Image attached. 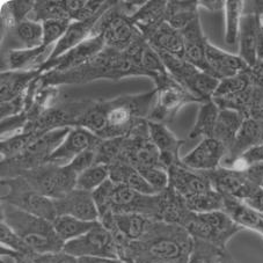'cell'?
Masks as SVG:
<instances>
[{
	"label": "cell",
	"mask_w": 263,
	"mask_h": 263,
	"mask_svg": "<svg viewBox=\"0 0 263 263\" xmlns=\"http://www.w3.org/2000/svg\"><path fill=\"white\" fill-rule=\"evenodd\" d=\"M2 221L10 226L34 254L45 255L63 252L65 243L57 235L51 221L7 203H2Z\"/></svg>",
	"instance_id": "277c9868"
},
{
	"label": "cell",
	"mask_w": 263,
	"mask_h": 263,
	"mask_svg": "<svg viewBox=\"0 0 263 263\" xmlns=\"http://www.w3.org/2000/svg\"><path fill=\"white\" fill-rule=\"evenodd\" d=\"M260 25H258L257 13H245L239 33V56L252 67L257 62V45L260 40Z\"/></svg>",
	"instance_id": "44dd1931"
},
{
	"label": "cell",
	"mask_w": 263,
	"mask_h": 263,
	"mask_svg": "<svg viewBox=\"0 0 263 263\" xmlns=\"http://www.w3.org/2000/svg\"><path fill=\"white\" fill-rule=\"evenodd\" d=\"M109 179L114 183L128 185L129 188L139 194L158 195L135 167L122 160H117L109 166Z\"/></svg>",
	"instance_id": "83f0119b"
},
{
	"label": "cell",
	"mask_w": 263,
	"mask_h": 263,
	"mask_svg": "<svg viewBox=\"0 0 263 263\" xmlns=\"http://www.w3.org/2000/svg\"><path fill=\"white\" fill-rule=\"evenodd\" d=\"M101 140L84 126H73L60 146L48 158L47 164L57 166L69 165L81 152L98 147Z\"/></svg>",
	"instance_id": "5bb4252c"
},
{
	"label": "cell",
	"mask_w": 263,
	"mask_h": 263,
	"mask_svg": "<svg viewBox=\"0 0 263 263\" xmlns=\"http://www.w3.org/2000/svg\"><path fill=\"white\" fill-rule=\"evenodd\" d=\"M94 35H102L106 47L119 51H125L143 36L130 17L121 12L117 2L98 20L92 33Z\"/></svg>",
	"instance_id": "ba28073f"
},
{
	"label": "cell",
	"mask_w": 263,
	"mask_h": 263,
	"mask_svg": "<svg viewBox=\"0 0 263 263\" xmlns=\"http://www.w3.org/2000/svg\"><path fill=\"white\" fill-rule=\"evenodd\" d=\"M206 63L210 74L218 80L242 73L249 69L239 55L224 51L211 42H208L206 45Z\"/></svg>",
	"instance_id": "ffe728a7"
},
{
	"label": "cell",
	"mask_w": 263,
	"mask_h": 263,
	"mask_svg": "<svg viewBox=\"0 0 263 263\" xmlns=\"http://www.w3.org/2000/svg\"><path fill=\"white\" fill-rule=\"evenodd\" d=\"M257 62H263V34L260 33V40L257 45Z\"/></svg>",
	"instance_id": "9f6ffc18"
},
{
	"label": "cell",
	"mask_w": 263,
	"mask_h": 263,
	"mask_svg": "<svg viewBox=\"0 0 263 263\" xmlns=\"http://www.w3.org/2000/svg\"><path fill=\"white\" fill-rule=\"evenodd\" d=\"M166 7L167 2L165 0H149L135 15L130 17L145 40L165 22Z\"/></svg>",
	"instance_id": "4316f807"
},
{
	"label": "cell",
	"mask_w": 263,
	"mask_h": 263,
	"mask_svg": "<svg viewBox=\"0 0 263 263\" xmlns=\"http://www.w3.org/2000/svg\"><path fill=\"white\" fill-rule=\"evenodd\" d=\"M98 221H86L72 216H58L52 221L53 229L63 242L66 243L92 230Z\"/></svg>",
	"instance_id": "1f68e13d"
},
{
	"label": "cell",
	"mask_w": 263,
	"mask_h": 263,
	"mask_svg": "<svg viewBox=\"0 0 263 263\" xmlns=\"http://www.w3.org/2000/svg\"><path fill=\"white\" fill-rule=\"evenodd\" d=\"M146 76L143 67L126 51L106 47L98 56L78 69L64 73H49L40 77L41 86H60L65 84H85L97 79L119 81L125 77Z\"/></svg>",
	"instance_id": "3957f363"
},
{
	"label": "cell",
	"mask_w": 263,
	"mask_h": 263,
	"mask_svg": "<svg viewBox=\"0 0 263 263\" xmlns=\"http://www.w3.org/2000/svg\"><path fill=\"white\" fill-rule=\"evenodd\" d=\"M181 33L184 43V60L198 70L210 74L206 63V45L209 40L203 33L199 17L195 19Z\"/></svg>",
	"instance_id": "d6986e66"
},
{
	"label": "cell",
	"mask_w": 263,
	"mask_h": 263,
	"mask_svg": "<svg viewBox=\"0 0 263 263\" xmlns=\"http://www.w3.org/2000/svg\"><path fill=\"white\" fill-rule=\"evenodd\" d=\"M22 176L36 192L51 199H60L76 189L77 175L67 166L44 164L36 168L25 171Z\"/></svg>",
	"instance_id": "52a82bcc"
},
{
	"label": "cell",
	"mask_w": 263,
	"mask_h": 263,
	"mask_svg": "<svg viewBox=\"0 0 263 263\" xmlns=\"http://www.w3.org/2000/svg\"><path fill=\"white\" fill-rule=\"evenodd\" d=\"M199 104L201 106H199L197 119L194 128L190 131L189 138H212L220 109L212 99Z\"/></svg>",
	"instance_id": "4dcf8cb0"
},
{
	"label": "cell",
	"mask_w": 263,
	"mask_h": 263,
	"mask_svg": "<svg viewBox=\"0 0 263 263\" xmlns=\"http://www.w3.org/2000/svg\"><path fill=\"white\" fill-rule=\"evenodd\" d=\"M199 7H204L211 12H217L223 10L225 7V2H218V0H201L198 2Z\"/></svg>",
	"instance_id": "f5cc1de1"
},
{
	"label": "cell",
	"mask_w": 263,
	"mask_h": 263,
	"mask_svg": "<svg viewBox=\"0 0 263 263\" xmlns=\"http://www.w3.org/2000/svg\"><path fill=\"white\" fill-rule=\"evenodd\" d=\"M2 187L7 189L2 196V203L10 204L51 223L58 217L55 201L36 192L22 176L2 179Z\"/></svg>",
	"instance_id": "5b68a950"
},
{
	"label": "cell",
	"mask_w": 263,
	"mask_h": 263,
	"mask_svg": "<svg viewBox=\"0 0 263 263\" xmlns=\"http://www.w3.org/2000/svg\"><path fill=\"white\" fill-rule=\"evenodd\" d=\"M137 171L158 194L164 193L170 187L168 171L162 167H147Z\"/></svg>",
	"instance_id": "ee69618b"
},
{
	"label": "cell",
	"mask_w": 263,
	"mask_h": 263,
	"mask_svg": "<svg viewBox=\"0 0 263 263\" xmlns=\"http://www.w3.org/2000/svg\"><path fill=\"white\" fill-rule=\"evenodd\" d=\"M252 86V81L251 78H249L247 70L246 72H242V73L219 80V85L218 87H217L214 94V98L212 99L221 100L232 98L235 97V95L245 92V90H247L248 88H251Z\"/></svg>",
	"instance_id": "8d00e7d4"
},
{
	"label": "cell",
	"mask_w": 263,
	"mask_h": 263,
	"mask_svg": "<svg viewBox=\"0 0 263 263\" xmlns=\"http://www.w3.org/2000/svg\"><path fill=\"white\" fill-rule=\"evenodd\" d=\"M34 255L35 254H21V253H16V252H13L10 251V249L7 248H4L2 247V256H7V257H11L14 263H36L34 261Z\"/></svg>",
	"instance_id": "f907efd6"
},
{
	"label": "cell",
	"mask_w": 263,
	"mask_h": 263,
	"mask_svg": "<svg viewBox=\"0 0 263 263\" xmlns=\"http://www.w3.org/2000/svg\"><path fill=\"white\" fill-rule=\"evenodd\" d=\"M107 12V11H106ZM103 14V13H102ZM102 14L93 17L87 21H72L71 25L67 28L66 33L63 35V37L53 45L51 55L49 56L47 62H52L56 58L64 55L69 50L76 48L77 45L83 43L84 41L89 39L92 36L93 29L97 25L98 20Z\"/></svg>",
	"instance_id": "603a6c76"
},
{
	"label": "cell",
	"mask_w": 263,
	"mask_h": 263,
	"mask_svg": "<svg viewBox=\"0 0 263 263\" xmlns=\"http://www.w3.org/2000/svg\"><path fill=\"white\" fill-rule=\"evenodd\" d=\"M245 2L242 0H228L225 2V42L233 45L238 42L240 25L243 16Z\"/></svg>",
	"instance_id": "836d02e7"
},
{
	"label": "cell",
	"mask_w": 263,
	"mask_h": 263,
	"mask_svg": "<svg viewBox=\"0 0 263 263\" xmlns=\"http://www.w3.org/2000/svg\"><path fill=\"white\" fill-rule=\"evenodd\" d=\"M157 100V89L138 95H124L109 101H94L80 120L100 139L126 137L139 121L147 120Z\"/></svg>",
	"instance_id": "6da1fadb"
},
{
	"label": "cell",
	"mask_w": 263,
	"mask_h": 263,
	"mask_svg": "<svg viewBox=\"0 0 263 263\" xmlns=\"http://www.w3.org/2000/svg\"><path fill=\"white\" fill-rule=\"evenodd\" d=\"M168 175L170 187L184 201L215 189L204 172L190 170L182 162L172 165L168 168Z\"/></svg>",
	"instance_id": "9a60e30c"
},
{
	"label": "cell",
	"mask_w": 263,
	"mask_h": 263,
	"mask_svg": "<svg viewBox=\"0 0 263 263\" xmlns=\"http://www.w3.org/2000/svg\"><path fill=\"white\" fill-rule=\"evenodd\" d=\"M184 202L189 210L195 214H208L224 209V196L216 189L185 199Z\"/></svg>",
	"instance_id": "d590c367"
},
{
	"label": "cell",
	"mask_w": 263,
	"mask_h": 263,
	"mask_svg": "<svg viewBox=\"0 0 263 263\" xmlns=\"http://www.w3.org/2000/svg\"><path fill=\"white\" fill-rule=\"evenodd\" d=\"M151 47L160 52L184 60L183 36L180 30L174 29L165 21L146 39Z\"/></svg>",
	"instance_id": "484cf974"
},
{
	"label": "cell",
	"mask_w": 263,
	"mask_h": 263,
	"mask_svg": "<svg viewBox=\"0 0 263 263\" xmlns=\"http://www.w3.org/2000/svg\"><path fill=\"white\" fill-rule=\"evenodd\" d=\"M228 249L217 245L194 238V245L188 263H220Z\"/></svg>",
	"instance_id": "e575fe53"
},
{
	"label": "cell",
	"mask_w": 263,
	"mask_h": 263,
	"mask_svg": "<svg viewBox=\"0 0 263 263\" xmlns=\"http://www.w3.org/2000/svg\"><path fill=\"white\" fill-rule=\"evenodd\" d=\"M78 263H124L121 260L114 258H102V257H80Z\"/></svg>",
	"instance_id": "db71d44e"
},
{
	"label": "cell",
	"mask_w": 263,
	"mask_h": 263,
	"mask_svg": "<svg viewBox=\"0 0 263 263\" xmlns=\"http://www.w3.org/2000/svg\"><path fill=\"white\" fill-rule=\"evenodd\" d=\"M253 87L263 88V62H256L255 65L248 69Z\"/></svg>",
	"instance_id": "681fc988"
},
{
	"label": "cell",
	"mask_w": 263,
	"mask_h": 263,
	"mask_svg": "<svg viewBox=\"0 0 263 263\" xmlns=\"http://www.w3.org/2000/svg\"><path fill=\"white\" fill-rule=\"evenodd\" d=\"M53 201L58 216H72L86 221H99L100 215L92 193L74 189L63 198Z\"/></svg>",
	"instance_id": "e0dca14e"
},
{
	"label": "cell",
	"mask_w": 263,
	"mask_h": 263,
	"mask_svg": "<svg viewBox=\"0 0 263 263\" xmlns=\"http://www.w3.org/2000/svg\"><path fill=\"white\" fill-rule=\"evenodd\" d=\"M260 136H261V144H263V120L260 121Z\"/></svg>",
	"instance_id": "680465c9"
},
{
	"label": "cell",
	"mask_w": 263,
	"mask_h": 263,
	"mask_svg": "<svg viewBox=\"0 0 263 263\" xmlns=\"http://www.w3.org/2000/svg\"><path fill=\"white\" fill-rule=\"evenodd\" d=\"M114 185L115 183L110 179H108L106 182L102 183L98 189H95L92 193V196L95 204H97L100 217L110 211V199L112 190H114Z\"/></svg>",
	"instance_id": "f6af8a7d"
},
{
	"label": "cell",
	"mask_w": 263,
	"mask_h": 263,
	"mask_svg": "<svg viewBox=\"0 0 263 263\" xmlns=\"http://www.w3.org/2000/svg\"><path fill=\"white\" fill-rule=\"evenodd\" d=\"M249 206L255 209L258 212H261L263 215V189H257L252 197H249L247 201H245Z\"/></svg>",
	"instance_id": "816d5d0a"
},
{
	"label": "cell",
	"mask_w": 263,
	"mask_h": 263,
	"mask_svg": "<svg viewBox=\"0 0 263 263\" xmlns=\"http://www.w3.org/2000/svg\"><path fill=\"white\" fill-rule=\"evenodd\" d=\"M63 252L78 258L102 257L120 260L115 237L100 221L86 234L66 242Z\"/></svg>",
	"instance_id": "30bf717a"
},
{
	"label": "cell",
	"mask_w": 263,
	"mask_h": 263,
	"mask_svg": "<svg viewBox=\"0 0 263 263\" xmlns=\"http://www.w3.org/2000/svg\"><path fill=\"white\" fill-rule=\"evenodd\" d=\"M142 67L144 71L146 72V76L151 77L154 81L159 80L162 77L168 74V72H167L164 63H162L159 53L148 44V42L145 45L143 51Z\"/></svg>",
	"instance_id": "60d3db41"
},
{
	"label": "cell",
	"mask_w": 263,
	"mask_h": 263,
	"mask_svg": "<svg viewBox=\"0 0 263 263\" xmlns=\"http://www.w3.org/2000/svg\"><path fill=\"white\" fill-rule=\"evenodd\" d=\"M52 48L41 45L34 49L10 50L6 57V70L4 71L37 70L51 55Z\"/></svg>",
	"instance_id": "d4e9b609"
},
{
	"label": "cell",
	"mask_w": 263,
	"mask_h": 263,
	"mask_svg": "<svg viewBox=\"0 0 263 263\" xmlns=\"http://www.w3.org/2000/svg\"><path fill=\"white\" fill-rule=\"evenodd\" d=\"M97 148L98 147L89 148L86 149L84 152H81L66 166L79 176L83 172L87 171L93 165H95V162H97Z\"/></svg>",
	"instance_id": "7dc6e473"
},
{
	"label": "cell",
	"mask_w": 263,
	"mask_h": 263,
	"mask_svg": "<svg viewBox=\"0 0 263 263\" xmlns=\"http://www.w3.org/2000/svg\"><path fill=\"white\" fill-rule=\"evenodd\" d=\"M162 195H143L125 184L115 183L110 199L114 214H138L153 220H160Z\"/></svg>",
	"instance_id": "8fae6325"
},
{
	"label": "cell",
	"mask_w": 263,
	"mask_h": 263,
	"mask_svg": "<svg viewBox=\"0 0 263 263\" xmlns=\"http://www.w3.org/2000/svg\"><path fill=\"white\" fill-rule=\"evenodd\" d=\"M257 5H255V10L253 12L257 13V17H258V25H260V29L263 34V2H256Z\"/></svg>",
	"instance_id": "11a10c76"
},
{
	"label": "cell",
	"mask_w": 263,
	"mask_h": 263,
	"mask_svg": "<svg viewBox=\"0 0 263 263\" xmlns=\"http://www.w3.org/2000/svg\"><path fill=\"white\" fill-rule=\"evenodd\" d=\"M148 131L151 140L160 152L162 167L168 171L172 165L180 164L181 158L179 153L184 140L176 137L167 124L164 123L148 121Z\"/></svg>",
	"instance_id": "ac0fdd59"
},
{
	"label": "cell",
	"mask_w": 263,
	"mask_h": 263,
	"mask_svg": "<svg viewBox=\"0 0 263 263\" xmlns=\"http://www.w3.org/2000/svg\"><path fill=\"white\" fill-rule=\"evenodd\" d=\"M256 164H263V144H258L256 146L249 148L231 165L230 168L243 171L247 167Z\"/></svg>",
	"instance_id": "bcb514c9"
},
{
	"label": "cell",
	"mask_w": 263,
	"mask_h": 263,
	"mask_svg": "<svg viewBox=\"0 0 263 263\" xmlns=\"http://www.w3.org/2000/svg\"><path fill=\"white\" fill-rule=\"evenodd\" d=\"M183 228L193 238L202 239L226 249V245L243 229L235 223L225 211L189 215Z\"/></svg>",
	"instance_id": "8992f818"
},
{
	"label": "cell",
	"mask_w": 263,
	"mask_h": 263,
	"mask_svg": "<svg viewBox=\"0 0 263 263\" xmlns=\"http://www.w3.org/2000/svg\"><path fill=\"white\" fill-rule=\"evenodd\" d=\"M108 179H109V166L95 164L78 176L76 189L93 193Z\"/></svg>",
	"instance_id": "74e56055"
},
{
	"label": "cell",
	"mask_w": 263,
	"mask_h": 263,
	"mask_svg": "<svg viewBox=\"0 0 263 263\" xmlns=\"http://www.w3.org/2000/svg\"><path fill=\"white\" fill-rule=\"evenodd\" d=\"M106 48L102 35H94L77 45L76 48L69 50L64 55L56 58L52 62H45L39 67L41 74L55 72V73H64L83 66L95 56H98Z\"/></svg>",
	"instance_id": "7c38bea8"
},
{
	"label": "cell",
	"mask_w": 263,
	"mask_h": 263,
	"mask_svg": "<svg viewBox=\"0 0 263 263\" xmlns=\"http://www.w3.org/2000/svg\"><path fill=\"white\" fill-rule=\"evenodd\" d=\"M0 242H2V247L10 249V251L21 254H28V255L34 254L25 243L24 240L4 221H2V224H0Z\"/></svg>",
	"instance_id": "7bdbcfd3"
},
{
	"label": "cell",
	"mask_w": 263,
	"mask_h": 263,
	"mask_svg": "<svg viewBox=\"0 0 263 263\" xmlns=\"http://www.w3.org/2000/svg\"><path fill=\"white\" fill-rule=\"evenodd\" d=\"M193 245L182 226L152 220L142 239L117 245V249L124 263H188Z\"/></svg>",
	"instance_id": "7a4b0ae2"
},
{
	"label": "cell",
	"mask_w": 263,
	"mask_h": 263,
	"mask_svg": "<svg viewBox=\"0 0 263 263\" xmlns=\"http://www.w3.org/2000/svg\"><path fill=\"white\" fill-rule=\"evenodd\" d=\"M198 2H167L165 21L174 29L182 31L199 17Z\"/></svg>",
	"instance_id": "f546056e"
},
{
	"label": "cell",
	"mask_w": 263,
	"mask_h": 263,
	"mask_svg": "<svg viewBox=\"0 0 263 263\" xmlns=\"http://www.w3.org/2000/svg\"><path fill=\"white\" fill-rule=\"evenodd\" d=\"M42 74L39 70L2 71L0 74V93L2 103L25 98L30 85Z\"/></svg>",
	"instance_id": "7402d4cb"
},
{
	"label": "cell",
	"mask_w": 263,
	"mask_h": 263,
	"mask_svg": "<svg viewBox=\"0 0 263 263\" xmlns=\"http://www.w3.org/2000/svg\"><path fill=\"white\" fill-rule=\"evenodd\" d=\"M217 192L223 196H229L247 201L256 192L258 187L248 178L246 171H238L226 167H218L215 171L204 172Z\"/></svg>",
	"instance_id": "4fadbf2b"
},
{
	"label": "cell",
	"mask_w": 263,
	"mask_h": 263,
	"mask_svg": "<svg viewBox=\"0 0 263 263\" xmlns=\"http://www.w3.org/2000/svg\"><path fill=\"white\" fill-rule=\"evenodd\" d=\"M154 83L157 89V100L147 121L167 124L174 120L175 115L184 104L198 102V100L194 98L170 73Z\"/></svg>",
	"instance_id": "9c48e42d"
},
{
	"label": "cell",
	"mask_w": 263,
	"mask_h": 263,
	"mask_svg": "<svg viewBox=\"0 0 263 263\" xmlns=\"http://www.w3.org/2000/svg\"><path fill=\"white\" fill-rule=\"evenodd\" d=\"M8 30L12 31L11 36L21 43L22 49H34L43 45L42 22L27 19Z\"/></svg>",
	"instance_id": "d6a6232c"
},
{
	"label": "cell",
	"mask_w": 263,
	"mask_h": 263,
	"mask_svg": "<svg viewBox=\"0 0 263 263\" xmlns=\"http://www.w3.org/2000/svg\"><path fill=\"white\" fill-rule=\"evenodd\" d=\"M123 142L124 137L102 139L97 148V162L95 164L110 166L116 162L121 157Z\"/></svg>",
	"instance_id": "ab89813d"
},
{
	"label": "cell",
	"mask_w": 263,
	"mask_h": 263,
	"mask_svg": "<svg viewBox=\"0 0 263 263\" xmlns=\"http://www.w3.org/2000/svg\"><path fill=\"white\" fill-rule=\"evenodd\" d=\"M34 7L35 2H27V0L7 3L5 7H3L5 8V24L4 25L7 27V29H10L20 22L29 19Z\"/></svg>",
	"instance_id": "f35d334b"
},
{
	"label": "cell",
	"mask_w": 263,
	"mask_h": 263,
	"mask_svg": "<svg viewBox=\"0 0 263 263\" xmlns=\"http://www.w3.org/2000/svg\"><path fill=\"white\" fill-rule=\"evenodd\" d=\"M220 263H235V262H234V260H233L232 255H231V254H230L229 252H226V254L224 255L223 260L220 261Z\"/></svg>",
	"instance_id": "6f0895ef"
},
{
	"label": "cell",
	"mask_w": 263,
	"mask_h": 263,
	"mask_svg": "<svg viewBox=\"0 0 263 263\" xmlns=\"http://www.w3.org/2000/svg\"><path fill=\"white\" fill-rule=\"evenodd\" d=\"M228 149L215 138H203L193 151L181 158V162L188 168L197 172L215 171L221 166Z\"/></svg>",
	"instance_id": "2e32d148"
},
{
	"label": "cell",
	"mask_w": 263,
	"mask_h": 263,
	"mask_svg": "<svg viewBox=\"0 0 263 263\" xmlns=\"http://www.w3.org/2000/svg\"><path fill=\"white\" fill-rule=\"evenodd\" d=\"M70 25V20L43 21V45H45V47H53L63 37V35L66 33Z\"/></svg>",
	"instance_id": "b9f144b4"
},
{
	"label": "cell",
	"mask_w": 263,
	"mask_h": 263,
	"mask_svg": "<svg viewBox=\"0 0 263 263\" xmlns=\"http://www.w3.org/2000/svg\"><path fill=\"white\" fill-rule=\"evenodd\" d=\"M261 188H262V189H263V182H262V185H261Z\"/></svg>",
	"instance_id": "91938a15"
},
{
	"label": "cell",
	"mask_w": 263,
	"mask_h": 263,
	"mask_svg": "<svg viewBox=\"0 0 263 263\" xmlns=\"http://www.w3.org/2000/svg\"><path fill=\"white\" fill-rule=\"evenodd\" d=\"M258 144H261L260 121L246 119L242 123L241 128H240L232 146L230 147L228 154H226L223 162H221V167L230 168L231 165L240 156H242L249 148L256 146Z\"/></svg>",
	"instance_id": "cb8c5ba5"
},
{
	"label": "cell",
	"mask_w": 263,
	"mask_h": 263,
	"mask_svg": "<svg viewBox=\"0 0 263 263\" xmlns=\"http://www.w3.org/2000/svg\"><path fill=\"white\" fill-rule=\"evenodd\" d=\"M245 120L246 116L241 112L231 109H220L212 138L220 142L229 151Z\"/></svg>",
	"instance_id": "f1b7e54d"
},
{
	"label": "cell",
	"mask_w": 263,
	"mask_h": 263,
	"mask_svg": "<svg viewBox=\"0 0 263 263\" xmlns=\"http://www.w3.org/2000/svg\"><path fill=\"white\" fill-rule=\"evenodd\" d=\"M34 261L36 263H78L79 258L66 254L65 252L45 254V255H34Z\"/></svg>",
	"instance_id": "c3c4849f"
}]
</instances>
